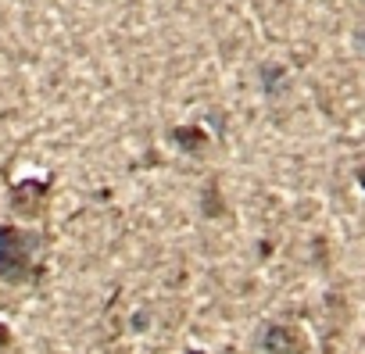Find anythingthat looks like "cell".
Instances as JSON below:
<instances>
[{"label": "cell", "mask_w": 365, "mask_h": 354, "mask_svg": "<svg viewBox=\"0 0 365 354\" xmlns=\"http://www.w3.org/2000/svg\"><path fill=\"white\" fill-rule=\"evenodd\" d=\"M262 343H265L269 354H304V350H308V336H304L297 326H290V322L269 326L265 336H262Z\"/></svg>", "instance_id": "7a4b0ae2"}, {"label": "cell", "mask_w": 365, "mask_h": 354, "mask_svg": "<svg viewBox=\"0 0 365 354\" xmlns=\"http://www.w3.org/2000/svg\"><path fill=\"white\" fill-rule=\"evenodd\" d=\"M175 143H182L187 150H194V147H201V143H205V136H201L197 129H175Z\"/></svg>", "instance_id": "277c9868"}, {"label": "cell", "mask_w": 365, "mask_h": 354, "mask_svg": "<svg viewBox=\"0 0 365 354\" xmlns=\"http://www.w3.org/2000/svg\"><path fill=\"white\" fill-rule=\"evenodd\" d=\"M358 183H361V190H365V168L358 172Z\"/></svg>", "instance_id": "8992f818"}, {"label": "cell", "mask_w": 365, "mask_h": 354, "mask_svg": "<svg viewBox=\"0 0 365 354\" xmlns=\"http://www.w3.org/2000/svg\"><path fill=\"white\" fill-rule=\"evenodd\" d=\"M47 194H51V179H22L11 187V208L22 215H40Z\"/></svg>", "instance_id": "3957f363"}, {"label": "cell", "mask_w": 365, "mask_h": 354, "mask_svg": "<svg viewBox=\"0 0 365 354\" xmlns=\"http://www.w3.org/2000/svg\"><path fill=\"white\" fill-rule=\"evenodd\" d=\"M11 343V333H8V326H0V347H8Z\"/></svg>", "instance_id": "5b68a950"}, {"label": "cell", "mask_w": 365, "mask_h": 354, "mask_svg": "<svg viewBox=\"0 0 365 354\" xmlns=\"http://www.w3.org/2000/svg\"><path fill=\"white\" fill-rule=\"evenodd\" d=\"M36 233H22L15 226H0V279L4 283H26L33 279V251Z\"/></svg>", "instance_id": "6da1fadb"}]
</instances>
